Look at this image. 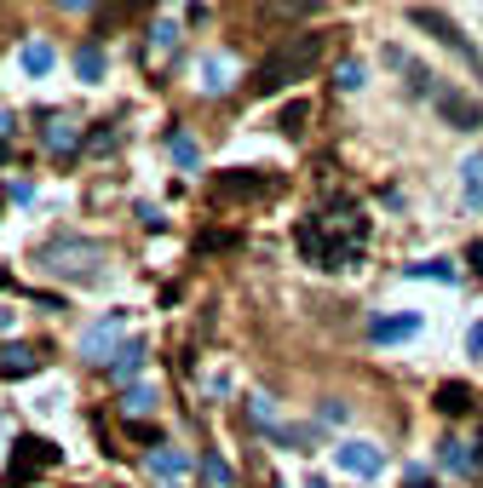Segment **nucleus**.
<instances>
[{
	"label": "nucleus",
	"mask_w": 483,
	"mask_h": 488,
	"mask_svg": "<svg viewBox=\"0 0 483 488\" xmlns=\"http://www.w3.org/2000/svg\"><path fill=\"white\" fill-rule=\"evenodd\" d=\"M219 190L225 196H259V190H271V179H225Z\"/></svg>",
	"instance_id": "obj_13"
},
{
	"label": "nucleus",
	"mask_w": 483,
	"mask_h": 488,
	"mask_svg": "<svg viewBox=\"0 0 483 488\" xmlns=\"http://www.w3.org/2000/svg\"><path fill=\"white\" fill-rule=\"evenodd\" d=\"M75 75H81V81H104V52H98L92 41L75 52Z\"/></svg>",
	"instance_id": "obj_10"
},
{
	"label": "nucleus",
	"mask_w": 483,
	"mask_h": 488,
	"mask_svg": "<svg viewBox=\"0 0 483 488\" xmlns=\"http://www.w3.org/2000/svg\"><path fill=\"white\" fill-rule=\"evenodd\" d=\"M18 64H23V75H46V69H52V46H46V41H23Z\"/></svg>",
	"instance_id": "obj_9"
},
{
	"label": "nucleus",
	"mask_w": 483,
	"mask_h": 488,
	"mask_svg": "<svg viewBox=\"0 0 483 488\" xmlns=\"http://www.w3.org/2000/svg\"><path fill=\"white\" fill-rule=\"evenodd\" d=\"M121 327H127V317H121V310H110V317H98V322H92L87 334H81V356H87V362H110L104 351L116 345V334H121Z\"/></svg>",
	"instance_id": "obj_5"
},
{
	"label": "nucleus",
	"mask_w": 483,
	"mask_h": 488,
	"mask_svg": "<svg viewBox=\"0 0 483 488\" xmlns=\"http://www.w3.org/2000/svg\"><path fill=\"white\" fill-rule=\"evenodd\" d=\"M173 41H179L173 23H155V29H150V52H173Z\"/></svg>",
	"instance_id": "obj_16"
},
{
	"label": "nucleus",
	"mask_w": 483,
	"mask_h": 488,
	"mask_svg": "<svg viewBox=\"0 0 483 488\" xmlns=\"http://www.w3.org/2000/svg\"><path fill=\"white\" fill-rule=\"evenodd\" d=\"M155 408V391L150 385H127V397H121V414H150Z\"/></svg>",
	"instance_id": "obj_11"
},
{
	"label": "nucleus",
	"mask_w": 483,
	"mask_h": 488,
	"mask_svg": "<svg viewBox=\"0 0 483 488\" xmlns=\"http://www.w3.org/2000/svg\"><path fill=\"white\" fill-rule=\"evenodd\" d=\"M64 460V448H52L46 437H18V448H12V477H35V471H46V465H58Z\"/></svg>",
	"instance_id": "obj_4"
},
{
	"label": "nucleus",
	"mask_w": 483,
	"mask_h": 488,
	"mask_svg": "<svg viewBox=\"0 0 483 488\" xmlns=\"http://www.w3.org/2000/svg\"><path fill=\"white\" fill-rule=\"evenodd\" d=\"M35 368H41L35 345H6V351H0V380H23V373H35Z\"/></svg>",
	"instance_id": "obj_7"
},
{
	"label": "nucleus",
	"mask_w": 483,
	"mask_h": 488,
	"mask_svg": "<svg viewBox=\"0 0 483 488\" xmlns=\"http://www.w3.org/2000/svg\"><path fill=\"white\" fill-rule=\"evenodd\" d=\"M41 144H46V155H75V150H81V127H75V115H46Z\"/></svg>",
	"instance_id": "obj_6"
},
{
	"label": "nucleus",
	"mask_w": 483,
	"mask_h": 488,
	"mask_svg": "<svg viewBox=\"0 0 483 488\" xmlns=\"http://www.w3.org/2000/svg\"><path fill=\"white\" fill-rule=\"evenodd\" d=\"M300 247L317 264L339 271V264H351L357 247H363V218H357V213H329V218H317V225L300 230Z\"/></svg>",
	"instance_id": "obj_1"
},
{
	"label": "nucleus",
	"mask_w": 483,
	"mask_h": 488,
	"mask_svg": "<svg viewBox=\"0 0 483 488\" xmlns=\"http://www.w3.org/2000/svg\"><path fill=\"white\" fill-rule=\"evenodd\" d=\"M167 150H173V161H179V167H196V144H190L184 133H173V138H167Z\"/></svg>",
	"instance_id": "obj_15"
},
{
	"label": "nucleus",
	"mask_w": 483,
	"mask_h": 488,
	"mask_svg": "<svg viewBox=\"0 0 483 488\" xmlns=\"http://www.w3.org/2000/svg\"><path fill=\"white\" fill-rule=\"evenodd\" d=\"M87 150H92V155H104V150H116V133H92V138H87Z\"/></svg>",
	"instance_id": "obj_18"
},
{
	"label": "nucleus",
	"mask_w": 483,
	"mask_h": 488,
	"mask_svg": "<svg viewBox=\"0 0 483 488\" xmlns=\"http://www.w3.org/2000/svg\"><path fill=\"white\" fill-rule=\"evenodd\" d=\"M317 52H322V35H300V41L276 46V52L259 64V75H254V92H276V87H288V81H300V75H311Z\"/></svg>",
	"instance_id": "obj_2"
},
{
	"label": "nucleus",
	"mask_w": 483,
	"mask_h": 488,
	"mask_svg": "<svg viewBox=\"0 0 483 488\" xmlns=\"http://www.w3.org/2000/svg\"><path fill=\"white\" fill-rule=\"evenodd\" d=\"M150 471H162V477H179V471H184V454H173V448H155V454H150Z\"/></svg>",
	"instance_id": "obj_12"
},
{
	"label": "nucleus",
	"mask_w": 483,
	"mask_h": 488,
	"mask_svg": "<svg viewBox=\"0 0 483 488\" xmlns=\"http://www.w3.org/2000/svg\"><path fill=\"white\" fill-rule=\"evenodd\" d=\"M397 334H414V317H403V322H380V327H374V339H397Z\"/></svg>",
	"instance_id": "obj_17"
},
{
	"label": "nucleus",
	"mask_w": 483,
	"mask_h": 488,
	"mask_svg": "<svg viewBox=\"0 0 483 488\" xmlns=\"http://www.w3.org/2000/svg\"><path fill=\"white\" fill-rule=\"evenodd\" d=\"M138 368H144V345L133 339V345H121V351H116V362H110V380H116V385H127Z\"/></svg>",
	"instance_id": "obj_8"
},
{
	"label": "nucleus",
	"mask_w": 483,
	"mask_h": 488,
	"mask_svg": "<svg viewBox=\"0 0 483 488\" xmlns=\"http://www.w3.org/2000/svg\"><path fill=\"white\" fill-rule=\"evenodd\" d=\"M41 264H46L52 276H92V271L104 264V247L87 242V235H58V242L41 247Z\"/></svg>",
	"instance_id": "obj_3"
},
{
	"label": "nucleus",
	"mask_w": 483,
	"mask_h": 488,
	"mask_svg": "<svg viewBox=\"0 0 483 488\" xmlns=\"http://www.w3.org/2000/svg\"><path fill=\"white\" fill-rule=\"evenodd\" d=\"M339 460H346L351 471H374V465H380V454H368V448H357V443H351V448H339Z\"/></svg>",
	"instance_id": "obj_14"
}]
</instances>
